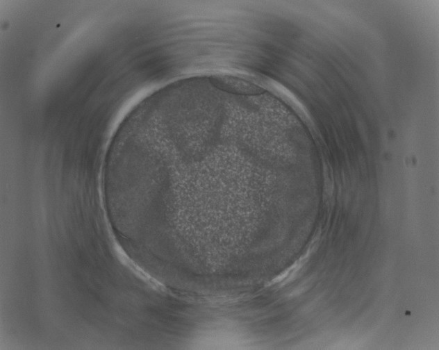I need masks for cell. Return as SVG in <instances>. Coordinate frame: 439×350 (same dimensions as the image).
Here are the masks:
<instances>
[{
	"label": "cell",
	"instance_id": "obj_1",
	"mask_svg": "<svg viewBox=\"0 0 439 350\" xmlns=\"http://www.w3.org/2000/svg\"><path fill=\"white\" fill-rule=\"evenodd\" d=\"M210 82L218 88L240 94H256L261 89L257 85L240 78L229 75H213Z\"/></svg>",
	"mask_w": 439,
	"mask_h": 350
}]
</instances>
